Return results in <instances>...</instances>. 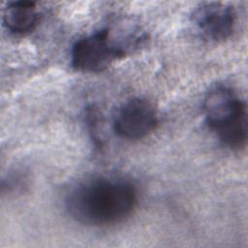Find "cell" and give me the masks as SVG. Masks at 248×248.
Returning a JSON list of instances; mask_svg holds the SVG:
<instances>
[{
    "label": "cell",
    "instance_id": "cell-1",
    "mask_svg": "<svg viewBox=\"0 0 248 248\" xmlns=\"http://www.w3.org/2000/svg\"><path fill=\"white\" fill-rule=\"evenodd\" d=\"M137 193L120 179L99 177L75 187L66 199L69 214L78 222L94 227L123 222L135 209Z\"/></svg>",
    "mask_w": 248,
    "mask_h": 248
},
{
    "label": "cell",
    "instance_id": "cell-2",
    "mask_svg": "<svg viewBox=\"0 0 248 248\" xmlns=\"http://www.w3.org/2000/svg\"><path fill=\"white\" fill-rule=\"evenodd\" d=\"M202 107L208 127L225 145L234 149L246 144V105L232 89L223 85L213 87Z\"/></svg>",
    "mask_w": 248,
    "mask_h": 248
},
{
    "label": "cell",
    "instance_id": "cell-3",
    "mask_svg": "<svg viewBox=\"0 0 248 248\" xmlns=\"http://www.w3.org/2000/svg\"><path fill=\"white\" fill-rule=\"evenodd\" d=\"M125 48L111 39L108 29L79 39L72 48V65L83 73L100 72L123 57Z\"/></svg>",
    "mask_w": 248,
    "mask_h": 248
},
{
    "label": "cell",
    "instance_id": "cell-4",
    "mask_svg": "<svg viewBox=\"0 0 248 248\" xmlns=\"http://www.w3.org/2000/svg\"><path fill=\"white\" fill-rule=\"evenodd\" d=\"M157 123L158 116L152 104L142 98H132L116 111L113 129L120 138L134 140L149 135Z\"/></svg>",
    "mask_w": 248,
    "mask_h": 248
},
{
    "label": "cell",
    "instance_id": "cell-5",
    "mask_svg": "<svg viewBox=\"0 0 248 248\" xmlns=\"http://www.w3.org/2000/svg\"><path fill=\"white\" fill-rule=\"evenodd\" d=\"M236 15L233 7L225 3H204L193 14L194 23L202 36L210 42H222L232 34Z\"/></svg>",
    "mask_w": 248,
    "mask_h": 248
},
{
    "label": "cell",
    "instance_id": "cell-6",
    "mask_svg": "<svg viewBox=\"0 0 248 248\" xmlns=\"http://www.w3.org/2000/svg\"><path fill=\"white\" fill-rule=\"evenodd\" d=\"M5 26L15 34H26L39 23V12L35 2H9L3 12Z\"/></svg>",
    "mask_w": 248,
    "mask_h": 248
}]
</instances>
